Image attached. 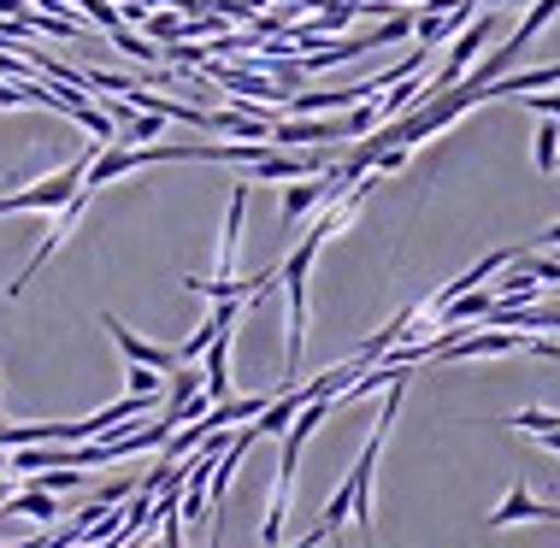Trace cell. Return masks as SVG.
I'll use <instances>...</instances> for the list:
<instances>
[{
	"label": "cell",
	"instance_id": "cell-18",
	"mask_svg": "<svg viewBox=\"0 0 560 548\" xmlns=\"http://www.w3.org/2000/svg\"><path fill=\"white\" fill-rule=\"evenodd\" d=\"M389 7H407V0H389Z\"/></svg>",
	"mask_w": 560,
	"mask_h": 548
},
{
	"label": "cell",
	"instance_id": "cell-19",
	"mask_svg": "<svg viewBox=\"0 0 560 548\" xmlns=\"http://www.w3.org/2000/svg\"><path fill=\"white\" fill-rule=\"evenodd\" d=\"M348 7H360V0H348Z\"/></svg>",
	"mask_w": 560,
	"mask_h": 548
},
{
	"label": "cell",
	"instance_id": "cell-7",
	"mask_svg": "<svg viewBox=\"0 0 560 548\" xmlns=\"http://www.w3.org/2000/svg\"><path fill=\"white\" fill-rule=\"evenodd\" d=\"M325 201H330V183H325V172H319V177H295L290 189H283V207H278V212H283V224H301L313 207H325Z\"/></svg>",
	"mask_w": 560,
	"mask_h": 548
},
{
	"label": "cell",
	"instance_id": "cell-17",
	"mask_svg": "<svg viewBox=\"0 0 560 548\" xmlns=\"http://www.w3.org/2000/svg\"><path fill=\"white\" fill-rule=\"evenodd\" d=\"M478 7H508V0H478Z\"/></svg>",
	"mask_w": 560,
	"mask_h": 548
},
{
	"label": "cell",
	"instance_id": "cell-15",
	"mask_svg": "<svg viewBox=\"0 0 560 548\" xmlns=\"http://www.w3.org/2000/svg\"><path fill=\"white\" fill-rule=\"evenodd\" d=\"M542 448H549V454H560V431H542Z\"/></svg>",
	"mask_w": 560,
	"mask_h": 548
},
{
	"label": "cell",
	"instance_id": "cell-4",
	"mask_svg": "<svg viewBox=\"0 0 560 548\" xmlns=\"http://www.w3.org/2000/svg\"><path fill=\"white\" fill-rule=\"evenodd\" d=\"M248 172H254V183H295V177H319L325 160L319 154H301V148H266Z\"/></svg>",
	"mask_w": 560,
	"mask_h": 548
},
{
	"label": "cell",
	"instance_id": "cell-1",
	"mask_svg": "<svg viewBox=\"0 0 560 548\" xmlns=\"http://www.w3.org/2000/svg\"><path fill=\"white\" fill-rule=\"evenodd\" d=\"M89 201H95V195H89V189H78V195H71V201H66V207H59V219H54V231H48V236H42V248H36V254H30V260H24V271H19V278H12V283H7V301H19V295H24V289H30V278H36V271H42V266H48V260H54V254H59V248H66V242H71V231H78V224H83V212H89Z\"/></svg>",
	"mask_w": 560,
	"mask_h": 548
},
{
	"label": "cell",
	"instance_id": "cell-20",
	"mask_svg": "<svg viewBox=\"0 0 560 548\" xmlns=\"http://www.w3.org/2000/svg\"><path fill=\"white\" fill-rule=\"evenodd\" d=\"M555 172H560V160H555Z\"/></svg>",
	"mask_w": 560,
	"mask_h": 548
},
{
	"label": "cell",
	"instance_id": "cell-16",
	"mask_svg": "<svg viewBox=\"0 0 560 548\" xmlns=\"http://www.w3.org/2000/svg\"><path fill=\"white\" fill-rule=\"evenodd\" d=\"M207 548H219V525H213V537H207Z\"/></svg>",
	"mask_w": 560,
	"mask_h": 548
},
{
	"label": "cell",
	"instance_id": "cell-8",
	"mask_svg": "<svg viewBox=\"0 0 560 548\" xmlns=\"http://www.w3.org/2000/svg\"><path fill=\"white\" fill-rule=\"evenodd\" d=\"M142 30H148V42H160V48H172V42H189V19H184V12H148Z\"/></svg>",
	"mask_w": 560,
	"mask_h": 548
},
{
	"label": "cell",
	"instance_id": "cell-3",
	"mask_svg": "<svg viewBox=\"0 0 560 548\" xmlns=\"http://www.w3.org/2000/svg\"><path fill=\"white\" fill-rule=\"evenodd\" d=\"M101 325H107V337L118 342V354H125L130 365H148V372H160V377H172V372H177V354H172V348H160V342L136 337V330H125L113 313H101Z\"/></svg>",
	"mask_w": 560,
	"mask_h": 548
},
{
	"label": "cell",
	"instance_id": "cell-9",
	"mask_svg": "<svg viewBox=\"0 0 560 548\" xmlns=\"http://www.w3.org/2000/svg\"><path fill=\"white\" fill-rule=\"evenodd\" d=\"M502 424H508V431H537V436H542V431H560V413H542V407H525V413H508Z\"/></svg>",
	"mask_w": 560,
	"mask_h": 548
},
{
	"label": "cell",
	"instance_id": "cell-6",
	"mask_svg": "<svg viewBox=\"0 0 560 548\" xmlns=\"http://www.w3.org/2000/svg\"><path fill=\"white\" fill-rule=\"evenodd\" d=\"M242 212H248V183L231 189V207H224V236H219V271L213 278H236V242H242Z\"/></svg>",
	"mask_w": 560,
	"mask_h": 548
},
{
	"label": "cell",
	"instance_id": "cell-5",
	"mask_svg": "<svg viewBox=\"0 0 560 548\" xmlns=\"http://www.w3.org/2000/svg\"><path fill=\"white\" fill-rule=\"evenodd\" d=\"M525 520H542V525L560 520V501H537L532 490H525V483H513L508 501H502V508H495L483 525H490V530H508V525H525Z\"/></svg>",
	"mask_w": 560,
	"mask_h": 548
},
{
	"label": "cell",
	"instance_id": "cell-21",
	"mask_svg": "<svg viewBox=\"0 0 560 548\" xmlns=\"http://www.w3.org/2000/svg\"><path fill=\"white\" fill-rule=\"evenodd\" d=\"M0 548H7V543H0Z\"/></svg>",
	"mask_w": 560,
	"mask_h": 548
},
{
	"label": "cell",
	"instance_id": "cell-11",
	"mask_svg": "<svg viewBox=\"0 0 560 548\" xmlns=\"http://www.w3.org/2000/svg\"><path fill=\"white\" fill-rule=\"evenodd\" d=\"M107 36H113V48H118V54H130V59H148V66L160 59V48H154V42H148V36H130L125 24H118V30H107Z\"/></svg>",
	"mask_w": 560,
	"mask_h": 548
},
{
	"label": "cell",
	"instance_id": "cell-13",
	"mask_svg": "<svg viewBox=\"0 0 560 548\" xmlns=\"http://www.w3.org/2000/svg\"><path fill=\"white\" fill-rule=\"evenodd\" d=\"M525 106H532V113H542V118H555V125H560V89H542V95H525Z\"/></svg>",
	"mask_w": 560,
	"mask_h": 548
},
{
	"label": "cell",
	"instance_id": "cell-14",
	"mask_svg": "<svg viewBox=\"0 0 560 548\" xmlns=\"http://www.w3.org/2000/svg\"><path fill=\"white\" fill-rule=\"evenodd\" d=\"M532 248H560V219H555V224H549V231H542L537 242H532Z\"/></svg>",
	"mask_w": 560,
	"mask_h": 548
},
{
	"label": "cell",
	"instance_id": "cell-10",
	"mask_svg": "<svg viewBox=\"0 0 560 548\" xmlns=\"http://www.w3.org/2000/svg\"><path fill=\"white\" fill-rule=\"evenodd\" d=\"M532 154H537V172H555V160H560V125H555V118H549V125L537 130Z\"/></svg>",
	"mask_w": 560,
	"mask_h": 548
},
{
	"label": "cell",
	"instance_id": "cell-12",
	"mask_svg": "<svg viewBox=\"0 0 560 548\" xmlns=\"http://www.w3.org/2000/svg\"><path fill=\"white\" fill-rule=\"evenodd\" d=\"M125 395H165V377H160V372H148V365H130Z\"/></svg>",
	"mask_w": 560,
	"mask_h": 548
},
{
	"label": "cell",
	"instance_id": "cell-2",
	"mask_svg": "<svg viewBox=\"0 0 560 548\" xmlns=\"http://www.w3.org/2000/svg\"><path fill=\"white\" fill-rule=\"evenodd\" d=\"M490 36H495V12H478V24H466L460 36H454V48H448V59H443V71H436V78H425V101L460 83L466 71H472V59H478V48H483Z\"/></svg>",
	"mask_w": 560,
	"mask_h": 548
}]
</instances>
